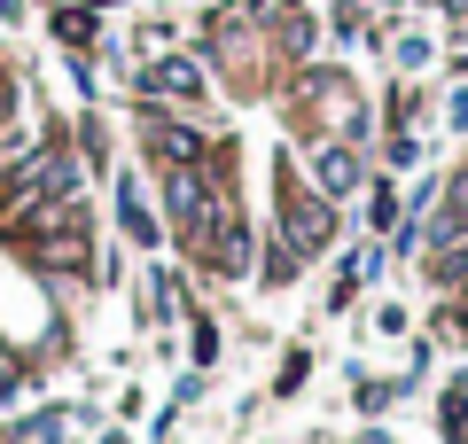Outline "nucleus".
Instances as JSON below:
<instances>
[{"mask_svg": "<svg viewBox=\"0 0 468 444\" xmlns=\"http://www.w3.org/2000/svg\"><path fill=\"white\" fill-rule=\"evenodd\" d=\"M282 242L297 249V258H320V249L335 242V203L320 196V187H282Z\"/></svg>", "mask_w": 468, "mask_h": 444, "instance_id": "1", "label": "nucleus"}, {"mask_svg": "<svg viewBox=\"0 0 468 444\" xmlns=\"http://www.w3.org/2000/svg\"><path fill=\"white\" fill-rule=\"evenodd\" d=\"M149 156H156L165 172L203 164V125H180V117H149Z\"/></svg>", "mask_w": 468, "mask_h": 444, "instance_id": "2", "label": "nucleus"}, {"mask_svg": "<svg viewBox=\"0 0 468 444\" xmlns=\"http://www.w3.org/2000/svg\"><path fill=\"white\" fill-rule=\"evenodd\" d=\"M304 172H313V187H320L328 203L359 187V156H351V141H320L313 156H304Z\"/></svg>", "mask_w": 468, "mask_h": 444, "instance_id": "3", "label": "nucleus"}, {"mask_svg": "<svg viewBox=\"0 0 468 444\" xmlns=\"http://www.w3.org/2000/svg\"><path fill=\"white\" fill-rule=\"evenodd\" d=\"M141 94H180V101H196V94H203V63H196V55H165V63L141 70Z\"/></svg>", "mask_w": 468, "mask_h": 444, "instance_id": "4", "label": "nucleus"}, {"mask_svg": "<svg viewBox=\"0 0 468 444\" xmlns=\"http://www.w3.org/2000/svg\"><path fill=\"white\" fill-rule=\"evenodd\" d=\"M117 218H125V234H133L141 249L156 242V218H149V203H141V187H125V196H117Z\"/></svg>", "mask_w": 468, "mask_h": 444, "instance_id": "5", "label": "nucleus"}, {"mask_svg": "<svg viewBox=\"0 0 468 444\" xmlns=\"http://www.w3.org/2000/svg\"><path fill=\"white\" fill-rule=\"evenodd\" d=\"M55 39L63 48H86L94 39V8H55Z\"/></svg>", "mask_w": 468, "mask_h": 444, "instance_id": "6", "label": "nucleus"}, {"mask_svg": "<svg viewBox=\"0 0 468 444\" xmlns=\"http://www.w3.org/2000/svg\"><path fill=\"white\" fill-rule=\"evenodd\" d=\"M437 421H445V437H468V382H452V390H445Z\"/></svg>", "mask_w": 468, "mask_h": 444, "instance_id": "7", "label": "nucleus"}, {"mask_svg": "<svg viewBox=\"0 0 468 444\" xmlns=\"http://www.w3.org/2000/svg\"><path fill=\"white\" fill-rule=\"evenodd\" d=\"M297 265H304V258H297L289 242H273V249H266V280H273V289H282V280H297Z\"/></svg>", "mask_w": 468, "mask_h": 444, "instance_id": "8", "label": "nucleus"}, {"mask_svg": "<svg viewBox=\"0 0 468 444\" xmlns=\"http://www.w3.org/2000/svg\"><path fill=\"white\" fill-rule=\"evenodd\" d=\"M367 218H375V227L390 234V227H399V196H390V187H375V203H367Z\"/></svg>", "mask_w": 468, "mask_h": 444, "instance_id": "9", "label": "nucleus"}, {"mask_svg": "<svg viewBox=\"0 0 468 444\" xmlns=\"http://www.w3.org/2000/svg\"><path fill=\"white\" fill-rule=\"evenodd\" d=\"M399 63L421 70V63H430V39H421V32H399Z\"/></svg>", "mask_w": 468, "mask_h": 444, "instance_id": "10", "label": "nucleus"}, {"mask_svg": "<svg viewBox=\"0 0 468 444\" xmlns=\"http://www.w3.org/2000/svg\"><path fill=\"white\" fill-rule=\"evenodd\" d=\"M452 125H468V86H461V94H452Z\"/></svg>", "mask_w": 468, "mask_h": 444, "instance_id": "11", "label": "nucleus"}, {"mask_svg": "<svg viewBox=\"0 0 468 444\" xmlns=\"http://www.w3.org/2000/svg\"><path fill=\"white\" fill-rule=\"evenodd\" d=\"M8 390H16V366H8V359H0V397H8Z\"/></svg>", "mask_w": 468, "mask_h": 444, "instance_id": "12", "label": "nucleus"}, {"mask_svg": "<svg viewBox=\"0 0 468 444\" xmlns=\"http://www.w3.org/2000/svg\"><path fill=\"white\" fill-rule=\"evenodd\" d=\"M430 8H445V16H468V0H430Z\"/></svg>", "mask_w": 468, "mask_h": 444, "instance_id": "13", "label": "nucleus"}, {"mask_svg": "<svg viewBox=\"0 0 468 444\" xmlns=\"http://www.w3.org/2000/svg\"><path fill=\"white\" fill-rule=\"evenodd\" d=\"M461 328H468V280H461Z\"/></svg>", "mask_w": 468, "mask_h": 444, "instance_id": "14", "label": "nucleus"}, {"mask_svg": "<svg viewBox=\"0 0 468 444\" xmlns=\"http://www.w3.org/2000/svg\"><path fill=\"white\" fill-rule=\"evenodd\" d=\"M94 8H110V0H94Z\"/></svg>", "mask_w": 468, "mask_h": 444, "instance_id": "15", "label": "nucleus"}, {"mask_svg": "<svg viewBox=\"0 0 468 444\" xmlns=\"http://www.w3.org/2000/svg\"><path fill=\"white\" fill-rule=\"evenodd\" d=\"M461 48H468V32H461Z\"/></svg>", "mask_w": 468, "mask_h": 444, "instance_id": "16", "label": "nucleus"}, {"mask_svg": "<svg viewBox=\"0 0 468 444\" xmlns=\"http://www.w3.org/2000/svg\"><path fill=\"white\" fill-rule=\"evenodd\" d=\"M117 444H125V437H117Z\"/></svg>", "mask_w": 468, "mask_h": 444, "instance_id": "17", "label": "nucleus"}]
</instances>
